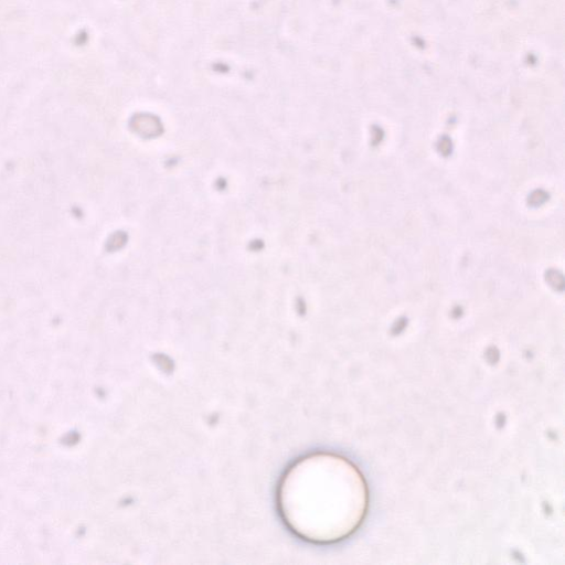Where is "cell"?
<instances>
[{"label": "cell", "instance_id": "6da1fadb", "mask_svg": "<svg viewBox=\"0 0 565 565\" xmlns=\"http://www.w3.org/2000/svg\"><path fill=\"white\" fill-rule=\"evenodd\" d=\"M277 500L290 531L310 542L329 543L345 537L361 522L366 490L363 478L344 458L312 454L286 470Z\"/></svg>", "mask_w": 565, "mask_h": 565}]
</instances>
